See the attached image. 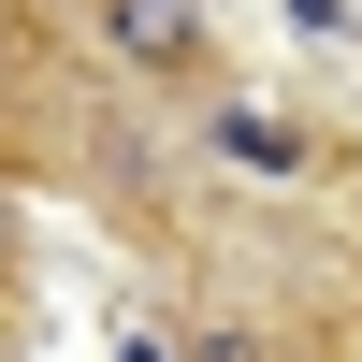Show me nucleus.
Returning <instances> with one entry per match:
<instances>
[{
  "label": "nucleus",
  "instance_id": "f257e3e1",
  "mask_svg": "<svg viewBox=\"0 0 362 362\" xmlns=\"http://www.w3.org/2000/svg\"><path fill=\"white\" fill-rule=\"evenodd\" d=\"M116 58H145V73H174V58H203V0H116Z\"/></svg>",
  "mask_w": 362,
  "mask_h": 362
},
{
  "label": "nucleus",
  "instance_id": "f03ea898",
  "mask_svg": "<svg viewBox=\"0 0 362 362\" xmlns=\"http://www.w3.org/2000/svg\"><path fill=\"white\" fill-rule=\"evenodd\" d=\"M203 131H218L232 174H305V131H290V116H261V102H218Z\"/></svg>",
  "mask_w": 362,
  "mask_h": 362
},
{
  "label": "nucleus",
  "instance_id": "7ed1b4c3",
  "mask_svg": "<svg viewBox=\"0 0 362 362\" xmlns=\"http://www.w3.org/2000/svg\"><path fill=\"white\" fill-rule=\"evenodd\" d=\"M131 362H174V348H145V334H131Z\"/></svg>",
  "mask_w": 362,
  "mask_h": 362
}]
</instances>
